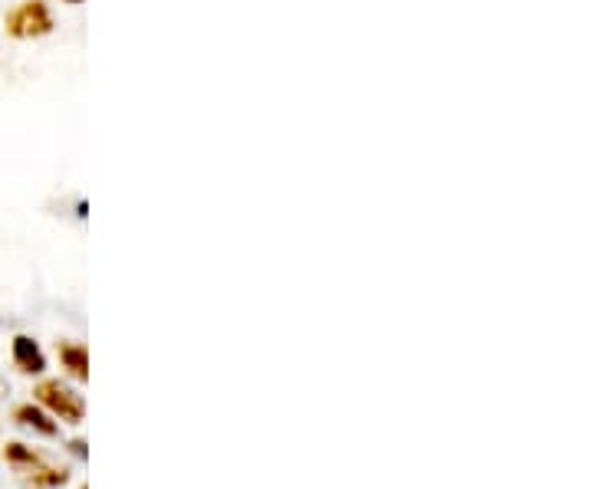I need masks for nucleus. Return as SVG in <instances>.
I'll return each instance as SVG.
<instances>
[{
  "label": "nucleus",
  "mask_w": 591,
  "mask_h": 489,
  "mask_svg": "<svg viewBox=\"0 0 591 489\" xmlns=\"http://www.w3.org/2000/svg\"><path fill=\"white\" fill-rule=\"evenodd\" d=\"M73 450L79 453V457H86V444H83V440H73Z\"/></svg>",
  "instance_id": "8"
},
{
  "label": "nucleus",
  "mask_w": 591,
  "mask_h": 489,
  "mask_svg": "<svg viewBox=\"0 0 591 489\" xmlns=\"http://www.w3.org/2000/svg\"><path fill=\"white\" fill-rule=\"evenodd\" d=\"M33 394H37L43 411H50L53 417H60V421H66V424H79L86 417V401L63 381H56V378L40 381Z\"/></svg>",
  "instance_id": "2"
},
{
  "label": "nucleus",
  "mask_w": 591,
  "mask_h": 489,
  "mask_svg": "<svg viewBox=\"0 0 591 489\" xmlns=\"http://www.w3.org/2000/svg\"><path fill=\"white\" fill-rule=\"evenodd\" d=\"M56 352H60L63 368H66L76 381H86V378H89V352H86V345L63 342L60 348H56Z\"/></svg>",
  "instance_id": "5"
},
{
  "label": "nucleus",
  "mask_w": 591,
  "mask_h": 489,
  "mask_svg": "<svg viewBox=\"0 0 591 489\" xmlns=\"http://www.w3.org/2000/svg\"><path fill=\"white\" fill-rule=\"evenodd\" d=\"M14 421L23 424V427H30V430H37V434H43V437H56V434H60V424H56L53 414L43 411L40 404H20L17 411H14Z\"/></svg>",
  "instance_id": "4"
},
{
  "label": "nucleus",
  "mask_w": 591,
  "mask_h": 489,
  "mask_svg": "<svg viewBox=\"0 0 591 489\" xmlns=\"http://www.w3.org/2000/svg\"><path fill=\"white\" fill-rule=\"evenodd\" d=\"M66 4H83V0H66Z\"/></svg>",
  "instance_id": "9"
},
{
  "label": "nucleus",
  "mask_w": 591,
  "mask_h": 489,
  "mask_svg": "<svg viewBox=\"0 0 591 489\" xmlns=\"http://www.w3.org/2000/svg\"><path fill=\"white\" fill-rule=\"evenodd\" d=\"M30 480L33 486H63L69 480L66 470H56V467H40V463H33L30 467Z\"/></svg>",
  "instance_id": "6"
},
{
  "label": "nucleus",
  "mask_w": 591,
  "mask_h": 489,
  "mask_svg": "<svg viewBox=\"0 0 591 489\" xmlns=\"http://www.w3.org/2000/svg\"><path fill=\"white\" fill-rule=\"evenodd\" d=\"M4 457H7V463H14V467H33V463H40L37 453H33L27 444H20V440H10V444L4 447Z\"/></svg>",
  "instance_id": "7"
},
{
  "label": "nucleus",
  "mask_w": 591,
  "mask_h": 489,
  "mask_svg": "<svg viewBox=\"0 0 591 489\" xmlns=\"http://www.w3.org/2000/svg\"><path fill=\"white\" fill-rule=\"evenodd\" d=\"M56 20L53 10L46 7V0H23L14 10H7L4 17V30L7 37L14 40H40L46 33H53Z\"/></svg>",
  "instance_id": "1"
},
{
  "label": "nucleus",
  "mask_w": 591,
  "mask_h": 489,
  "mask_svg": "<svg viewBox=\"0 0 591 489\" xmlns=\"http://www.w3.org/2000/svg\"><path fill=\"white\" fill-rule=\"evenodd\" d=\"M10 352H14V362L20 371H27V375H43L46 371V355L40 352V345L30 339V335H14V342H10Z\"/></svg>",
  "instance_id": "3"
}]
</instances>
